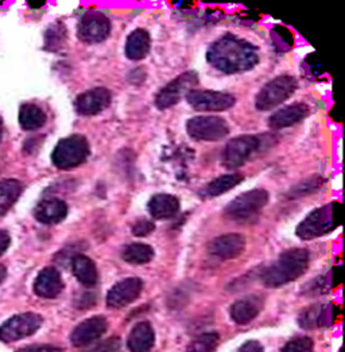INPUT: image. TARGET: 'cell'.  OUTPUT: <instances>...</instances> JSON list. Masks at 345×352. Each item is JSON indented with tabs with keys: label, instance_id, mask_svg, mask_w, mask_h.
<instances>
[{
	"label": "cell",
	"instance_id": "obj_1",
	"mask_svg": "<svg viewBox=\"0 0 345 352\" xmlns=\"http://www.w3.org/2000/svg\"><path fill=\"white\" fill-rule=\"evenodd\" d=\"M258 49L248 41L227 34L214 41L207 52V61L217 71L236 74L251 71L259 64Z\"/></svg>",
	"mask_w": 345,
	"mask_h": 352
},
{
	"label": "cell",
	"instance_id": "obj_2",
	"mask_svg": "<svg viewBox=\"0 0 345 352\" xmlns=\"http://www.w3.org/2000/svg\"><path fill=\"white\" fill-rule=\"evenodd\" d=\"M311 255L305 248H291L282 252L276 261L262 273V282L266 287L276 289L298 280L309 267Z\"/></svg>",
	"mask_w": 345,
	"mask_h": 352
},
{
	"label": "cell",
	"instance_id": "obj_3",
	"mask_svg": "<svg viewBox=\"0 0 345 352\" xmlns=\"http://www.w3.org/2000/svg\"><path fill=\"white\" fill-rule=\"evenodd\" d=\"M343 221V206L331 201L311 211L297 227L296 234L302 241H311L333 232Z\"/></svg>",
	"mask_w": 345,
	"mask_h": 352
},
{
	"label": "cell",
	"instance_id": "obj_4",
	"mask_svg": "<svg viewBox=\"0 0 345 352\" xmlns=\"http://www.w3.org/2000/svg\"><path fill=\"white\" fill-rule=\"evenodd\" d=\"M267 135H241L227 143L221 154V162L227 169H239L269 147Z\"/></svg>",
	"mask_w": 345,
	"mask_h": 352
},
{
	"label": "cell",
	"instance_id": "obj_5",
	"mask_svg": "<svg viewBox=\"0 0 345 352\" xmlns=\"http://www.w3.org/2000/svg\"><path fill=\"white\" fill-rule=\"evenodd\" d=\"M270 195L265 189H252L235 197L225 208L224 216L235 223H248L256 219V216L267 206Z\"/></svg>",
	"mask_w": 345,
	"mask_h": 352
},
{
	"label": "cell",
	"instance_id": "obj_6",
	"mask_svg": "<svg viewBox=\"0 0 345 352\" xmlns=\"http://www.w3.org/2000/svg\"><path fill=\"white\" fill-rule=\"evenodd\" d=\"M91 154V146L87 137L74 134L57 143L52 154V162L61 170H70L82 165Z\"/></svg>",
	"mask_w": 345,
	"mask_h": 352
},
{
	"label": "cell",
	"instance_id": "obj_7",
	"mask_svg": "<svg viewBox=\"0 0 345 352\" xmlns=\"http://www.w3.org/2000/svg\"><path fill=\"white\" fill-rule=\"evenodd\" d=\"M297 88L298 81L296 77L290 74L278 76L258 92L255 107L259 111H270L289 100L296 94Z\"/></svg>",
	"mask_w": 345,
	"mask_h": 352
},
{
	"label": "cell",
	"instance_id": "obj_8",
	"mask_svg": "<svg viewBox=\"0 0 345 352\" xmlns=\"http://www.w3.org/2000/svg\"><path fill=\"white\" fill-rule=\"evenodd\" d=\"M186 131L194 141L219 142L228 137L230 124L220 116H196L188 120Z\"/></svg>",
	"mask_w": 345,
	"mask_h": 352
},
{
	"label": "cell",
	"instance_id": "obj_9",
	"mask_svg": "<svg viewBox=\"0 0 345 352\" xmlns=\"http://www.w3.org/2000/svg\"><path fill=\"white\" fill-rule=\"evenodd\" d=\"M199 81V74L196 72L188 71L179 74L158 92L155 98V107L158 109H169L177 106L183 96L186 98V95L193 91Z\"/></svg>",
	"mask_w": 345,
	"mask_h": 352
},
{
	"label": "cell",
	"instance_id": "obj_10",
	"mask_svg": "<svg viewBox=\"0 0 345 352\" xmlns=\"http://www.w3.org/2000/svg\"><path fill=\"white\" fill-rule=\"evenodd\" d=\"M43 318L38 314L27 312L8 318L0 327V340L4 343H12L34 335L42 327Z\"/></svg>",
	"mask_w": 345,
	"mask_h": 352
},
{
	"label": "cell",
	"instance_id": "obj_11",
	"mask_svg": "<svg viewBox=\"0 0 345 352\" xmlns=\"http://www.w3.org/2000/svg\"><path fill=\"white\" fill-rule=\"evenodd\" d=\"M186 102L200 112H223L235 106L236 99L228 92L193 89L186 95Z\"/></svg>",
	"mask_w": 345,
	"mask_h": 352
},
{
	"label": "cell",
	"instance_id": "obj_12",
	"mask_svg": "<svg viewBox=\"0 0 345 352\" xmlns=\"http://www.w3.org/2000/svg\"><path fill=\"white\" fill-rule=\"evenodd\" d=\"M111 34V21L102 12H87L78 22L77 36L81 42L95 45L105 41Z\"/></svg>",
	"mask_w": 345,
	"mask_h": 352
},
{
	"label": "cell",
	"instance_id": "obj_13",
	"mask_svg": "<svg viewBox=\"0 0 345 352\" xmlns=\"http://www.w3.org/2000/svg\"><path fill=\"white\" fill-rule=\"evenodd\" d=\"M340 318V307L332 302L315 304L305 308L298 316V325L304 329L332 327Z\"/></svg>",
	"mask_w": 345,
	"mask_h": 352
},
{
	"label": "cell",
	"instance_id": "obj_14",
	"mask_svg": "<svg viewBox=\"0 0 345 352\" xmlns=\"http://www.w3.org/2000/svg\"><path fill=\"white\" fill-rule=\"evenodd\" d=\"M143 281L138 277H130L116 282L107 293V307L111 309H122L135 302L142 294Z\"/></svg>",
	"mask_w": 345,
	"mask_h": 352
},
{
	"label": "cell",
	"instance_id": "obj_15",
	"mask_svg": "<svg viewBox=\"0 0 345 352\" xmlns=\"http://www.w3.org/2000/svg\"><path fill=\"white\" fill-rule=\"evenodd\" d=\"M108 329L104 316H92L81 321L70 333V342L74 347H87L99 340Z\"/></svg>",
	"mask_w": 345,
	"mask_h": 352
},
{
	"label": "cell",
	"instance_id": "obj_16",
	"mask_svg": "<svg viewBox=\"0 0 345 352\" xmlns=\"http://www.w3.org/2000/svg\"><path fill=\"white\" fill-rule=\"evenodd\" d=\"M111 92L103 88H93L82 92L74 100V108L81 116H96L111 106Z\"/></svg>",
	"mask_w": 345,
	"mask_h": 352
},
{
	"label": "cell",
	"instance_id": "obj_17",
	"mask_svg": "<svg viewBox=\"0 0 345 352\" xmlns=\"http://www.w3.org/2000/svg\"><path fill=\"white\" fill-rule=\"evenodd\" d=\"M245 250V239L241 234H224L208 245V252L217 259L231 261L242 255Z\"/></svg>",
	"mask_w": 345,
	"mask_h": 352
},
{
	"label": "cell",
	"instance_id": "obj_18",
	"mask_svg": "<svg viewBox=\"0 0 345 352\" xmlns=\"http://www.w3.org/2000/svg\"><path fill=\"white\" fill-rule=\"evenodd\" d=\"M311 113V107L307 103H294L283 107L269 118V126L273 130H283L293 127L307 119Z\"/></svg>",
	"mask_w": 345,
	"mask_h": 352
},
{
	"label": "cell",
	"instance_id": "obj_19",
	"mask_svg": "<svg viewBox=\"0 0 345 352\" xmlns=\"http://www.w3.org/2000/svg\"><path fill=\"white\" fill-rule=\"evenodd\" d=\"M34 293L38 297L53 300L58 297L65 285L63 281L61 273L56 267H45L42 269L34 281Z\"/></svg>",
	"mask_w": 345,
	"mask_h": 352
},
{
	"label": "cell",
	"instance_id": "obj_20",
	"mask_svg": "<svg viewBox=\"0 0 345 352\" xmlns=\"http://www.w3.org/2000/svg\"><path fill=\"white\" fill-rule=\"evenodd\" d=\"M265 307V301L260 296H248L235 301L230 309L231 318L239 325H247L259 316Z\"/></svg>",
	"mask_w": 345,
	"mask_h": 352
},
{
	"label": "cell",
	"instance_id": "obj_21",
	"mask_svg": "<svg viewBox=\"0 0 345 352\" xmlns=\"http://www.w3.org/2000/svg\"><path fill=\"white\" fill-rule=\"evenodd\" d=\"M68 216V206L64 200L52 197L45 199L35 207L34 217L42 224H58Z\"/></svg>",
	"mask_w": 345,
	"mask_h": 352
},
{
	"label": "cell",
	"instance_id": "obj_22",
	"mask_svg": "<svg viewBox=\"0 0 345 352\" xmlns=\"http://www.w3.org/2000/svg\"><path fill=\"white\" fill-rule=\"evenodd\" d=\"M155 344V332L148 321H139L127 338L130 352H150Z\"/></svg>",
	"mask_w": 345,
	"mask_h": 352
},
{
	"label": "cell",
	"instance_id": "obj_23",
	"mask_svg": "<svg viewBox=\"0 0 345 352\" xmlns=\"http://www.w3.org/2000/svg\"><path fill=\"white\" fill-rule=\"evenodd\" d=\"M71 270L77 281L87 287H92L99 282V272L95 262L87 255L78 254L71 259Z\"/></svg>",
	"mask_w": 345,
	"mask_h": 352
},
{
	"label": "cell",
	"instance_id": "obj_24",
	"mask_svg": "<svg viewBox=\"0 0 345 352\" xmlns=\"http://www.w3.org/2000/svg\"><path fill=\"white\" fill-rule=\"evenodd\" d=\"M151 49V38L144 29H137L127 36L124 53L131 61H140L147 57Z\"/></svg>",
	"mask_w": 345,
	"mask_h": 352
},
{
	"label": "cell",
	"instance_id": "obj_25",
	"mask_svg": "<svg viewBox=\"0 0 345 352\" xmlns=\"http://www.w3.org/2000/svg\"><path fill=\"white\" fill-rule=\"evenodd\" d=\"M147 208L154 219H170L179 211V200L172 195L159 193L150 199Z\"/></svg>",
	"mask_w": 345,
	"mask_h": 352
},
{
	"label": "cell",
	"instance_id": "obj_26",
	"mask_svg": "<svg viewBox=\"0 0 345 352\" xmlns=\"http://www.w3.org/2000/svg\"><path fill=\"white\" fill-rule=\"evenodd\" d=\"M23 192V185L15 178H7L0 181V216L10 211L19 200Z\"/></svg>",
	"mask_w": 345,
	"mask_h": 352
},
{
	"label": "cell",
	"instance_id": "obj_27",
	"mask_svg": "<svg viewBox=\"0 0 345 352\" xmlns=\"http://www.w3.org/2000/svg\"><path fill=\"white\" fill-rule=\"evenodd\" d=\"M47 116L41 107L33 103L22 104L19 108V124L26 131H35L46 124Z\"/></svg>",
	"mask_w": 345,
	"mask_h": 352
},
{
	"label": "cell",
	"instance_id": "obj_28",
	"mask_svg": "<svg viewBox=\"0 0 345 352\" xmlns=\"http://www.w3.org/2000/svg\"><path fill=\"white\" fill-rule=\"evenodd\" d=\"M242 175H238V173L217 177V178L212 179L207 186L204 188L203 195L205 197L221 196V195L230 192L231 189H234L236 185H239L242 182Z\"/></svg>",
	"mask_w": 345,
	"mask_h": 352
},
{
	"label": "cell",
	"instance_id": "obj_29",
	"mask_svg": "<svg viewBox=\"0 0 345 352\" xmlns=\"http://www.w3.org/2000/svg\"><path fill=\"white\" fill-rule=\"evenodd\" d=\"M154 248L144 243H133L123 250L122 258L130 265H146L153 261Z\"/></svg>",
	"mask_w": 345,
	"mask_h": 352
},
{
	"label": "cell",
	"instance_id": "obj_30",
	"mask_svg": "<svg viewBox=\"0 0 345 352\" xmlns=\"http://www.w3.org/2000/svg\"><path fill=\"white\" fill-rule=\"evenodd\" d=\"M67 26L63 22H56L45 33V49L47 52H60L67 43Z\"/></svg>",
	"mask_w": 345,
	"mask_h": 352
},
{
	"label": "cell",
	"instance_id": "obj_31",
	"mask_svg": "<svg viewBox=\"0 0 345 352\" xmlns=\"http://www.w3.org/2000/svg\"><path fill=\"white\" fill-rule=\"evenodd\" d=\"M325 182H326V179H325V177L322 176H314L311 177V178H307V179L298 182L296 186H293L289 190L287 197H290V199H300V197L309 196L311 193L318 192L325 185Z\"/></svg>",
	"mask_w": 345,
	"mask_h": 352
},
{
	"label": "cell",
	"instance_id": "obj_32",
	"mask_svg": "<svg viewBox=\"0 0 345 352\" xmlns=\"http://www.w3.org/2000/svg\"><path fill=\"white\" fill-rule=\"evenodd\" d=\"M220 336L216 332L201 333L194 338L188 346L186 352H214L219 347Z\"/></svg>",
	"mask_w": 345,
	"mask_h": 352
},
{
	"label": "cell",
	"instance_id": "obj_33",
	"mask_svg": "<svg viewBox=\"0 0 345 352\" xmlns=\"http://www.w3.org/2000/svg\"><path fill=\"white\" fill-rule=\"evenodd\" d=\"M271 41L276 52L286 53L294 46V36L293 33L282 25H276L271 30Z\"/></svg>",
	"mask_w": 345,
	"mask_h": 352
},
{
	"label": "cell",
	"instance_id": "obj_34",
	"mask_svg": "<svg viewBox=\"0 0 345 352\" xmlns=\"http://www.w3.org/2000/svg\"><path fill=\"white\" fill-rule=\"evenodd\" d=\"M331 290H333L332 287V282H331V276L329 272L325 276H320L315 280L308 282L304 287V294L309 296V297H314V296H322L329 293Z\"/></svg>",
	"mask_w": 345,
	"mask_h": 352
},
{
	"label": "cell",
	"instance_id": "obj_35",
	"mask_svg": "<svg viewBox=\"0 0 345 352\" xmlns=\"http://www.w3.org/2000/svg\"><path fill=\"white\" fill-rule=\"evenodd\" d=\"M314 342L308 336H297L289 340L280 352H313Z\"/></svg>",
	"mask_w": 345,
	"mask_h": 352
},
{
	"label": "cell",
	"instance_id": "obj_36",
	"mask_svg": "<svg viewBox=\"0 0 345 352\" xmlns=\"http://www.w3.org/2000/svg\"><path fill=\"white\" fill-rule=\"evenodd\" d=\"M304 63H305V67H307L308 72L311 73V76L313 78L320 80V78H322V77L325 76V71H324V68L321 67L320 60H318L315 52L308 54L307 58L304 60Z\"/></svg>",
	"mask_w": 345,
	"mask_h": 352
},
{
	"label": "cell",
	"instance_id": "obj_37",
	"mask_svg": "<svg viewBox=\"0 0 345 352\" xmlns=\"http://www.w3.org/2000/svg\"><path fill=\"white\" fill-rule=\"evenodd\" d=\"M155 230V224L151 220L147 219H140L138 221L134 223L133 226V234L137 238H144L148 236L150 234H153Z\"/></svg>",
	"mask_w": 345,
	"mask_h": 352
},
{
	"label": "cell",
	"instance_id": "obj_38",
	"mask_svg": "<svg viewBox=\"0 0 345 352\" xmlns=\"http://www.w3.org/2000/svg\"><path fill=\"white\" fill-rule=\"evenodd\" d=\"M89 352H122V342L119 338H109Z\"/></svg>",
	"mask_w": 345,
	"mask_h": 352
},
{
	"label": "cell",
	"instance_id": "obj_39",
	"mask_svg": "<svg viewBox=\"0 0 345 352\" xmlns=\"http://www.w3.org/2000/svg\"><path fill=\"white\" fill-rule=\"evenodd\" d=\"M16 352H64V350L56 346H49V344H35V346L23 347Z\"/></svg>",
	"mask_w": 345,
	"mask_h": 352
},
{
	"label": "cell",
	"instance_id": "obj_40",
	"mask_svg": "<svg viewBox=\"0 0 345 352\" xmlns=\"http://www.w3.org/2000/svg\"><path fill=\"white\" fill-rule=\"evenodd\" d=\"M329 276H331V282H332V287L336 289L342 285V266L336 265L329 270Z\"/></svg>",
	"mask_w": 345,
	"mask_h": 352
},
{
	"label": "cell",
	"instance_id": "obj_41",
	"mask_svg": "<svg viewBox=\"0 0 345 352\" xmlns=\"http://www.w3.org/2000/svg\"><path fill=\"white\" fill-rule=\"evenodd\" d=\"M238 352H265L263 346L256 340H248L241 346Z\"/></svg>",
	"mask_w": 345,
	"mask_h": 352
},
{
	"label": "cell",
	"instance_id": "obj_42",
	"mask_svg": "<svg viewBox=\"0 0 345 352\" xmlns=\"http://www.w3.org/2000/svg\"><path fill=\"white\" fill-rule=\"evenodd\" d=\"M10 245H11V238H10L8 232L0 230V256L8 250Z\"/></svg>",
	"mask_w": 345,
	"mask_h": 352
},
{
	"label": "cell",
	"instance_id": "obj_43",
	"mask_svg": "<svg viewBox=\"0 0 345 352\" xmlns=\"http://www.w3.org/2000/svg\"><path fill=\"white\" fill-rule=\"evenodd\" d=\"M329 118L335 122V123H342V119H340V115H339V111H337V107L336 104L331 107L329 109Z\"/></svg>",
	"mask_w": 345,
	"mask_h": 352
},
{
	"label": "cell",
	"instance_id": "obj_44",
	"mask_svg": "<svg viewBox=\"0 0 345 352\" xmlns=\"http://www.w3.org/2000/svg\"><path fill=\"white\" fill-rule=\"evenodd\" d=\"M45 4H46L45 1H39V3H27L29 8H32V10H39V8H42Z\"/></svg>",
	"mask_w": 345,
	"mask_h": 352
},
{
	"label": "cell",
	"instance_id": "obj_45",
	"mask_svg": "<svg viewBox=\"0 0 345 352\" xmlns=\"http://www.w3.org/2000/svg\"><path fill=\"white\" fill-rule=\"evenodd\" d=\"M5 277H7V269L3 265H0V283L5 280Z\"/></svg>",
	"mask_w": 345,
	"mask_h": 352
},
{
	"label": "cell",
	"instance_id": "obj_46",
	"mask_svg": "<svg viewBox=\"0 0 345 352\" xmlns=\"http://www.w3.org/2000/svg\"><path fill=\"white\" fill-rule=\"evenodd\" d=\"M1 134H3V120L0 118V141H1Z\"/></svg>",
	"mask_w": 345,
	"mask_h": 352
}]
</instances>
